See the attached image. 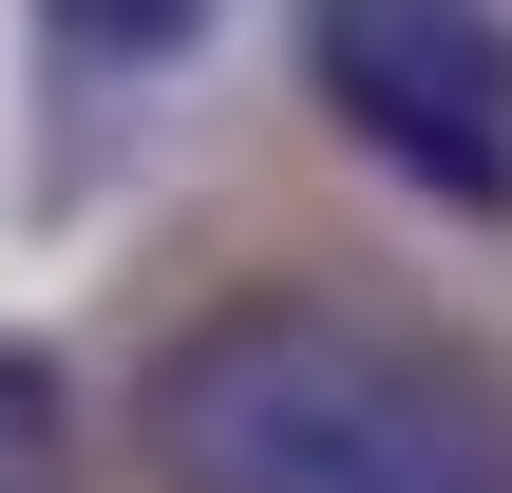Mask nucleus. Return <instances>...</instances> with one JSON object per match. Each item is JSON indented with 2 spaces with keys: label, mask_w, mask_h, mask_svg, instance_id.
<instances>
[{
  "label": "nucleus",
  "mask_w": 512,
  "mask_h": 493,
  "mask_svg": "<svg viewBox=\"0 0 512 493\" xmlns=\"http://www.w3.org/2000/svg\"><path fill=\"white\" fill-rule=\"evenodd\" d=\"M133 475L152 493H512V399L437 323L247 285V304H190L152 342Z\"/></svg>",
  "instance_id": "1"
},
{
  "label": "nucleus",
  "mask_w": 512,
  "mask_h": 493,
  "mask_svg": "<svg viewBox=\"0 0 512 493\" xmlns=\"http://www.w3.org/2000/svg\"><path fill=\"white\" fill-rule=\"evenodd\" d=\"M304 95L418 209H512V19L494 0H304Z\"/></svg>",
  "instance_id": "2"
},
{
  "label": "nucleus",
  "mask_w": 512,
  "mask_h": 493,
  "mask_svg": "<svg viewBox=\"0 0 512 493\" xmlns=\"http://www.w3.org/2000/svg\"><path fill=\"white\" fill-rule=\"evenodd\" d=\"M0 493H76V380L38 342H0Z\"/></svg>",
  "instance_id": "3"
},
{
  "label": "nucleus",
  "mask_w": 512,
  "mask_h": 493,
  "mask_svg": "<svg viewBox=\"0 0 512 493\" xmlns=\"http://www.w3.org/2000/svg\"><path fill=\"white\" fill-rule=\"evenodd\" d=\"M38 19H57L76 57H114V76H152V57H190V19H209V0H38Z\"/></svg>",
  "instance_id": "4"
}]
</instances>
